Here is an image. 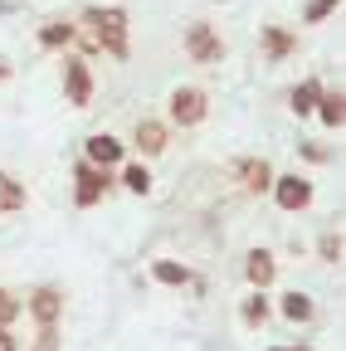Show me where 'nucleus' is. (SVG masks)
I'll return each instance as SVG.
<instances>
[{
  "instance_id": "nucleus-2",
  "label": "nucleus",
  "mask_w": 346,
  "mask_h": 351,
  "mask_svg": "<svg viewBox=\"0 0 346 351\" xmlns=\"http://www.w3.org/2000/svg\"><path fill=\"white\" fill-rule=\"evenodd\" d=\"M186 54H190L195 64H220V59H225V39L214 34L205 20H195V25L186 29Z\"/></svg>"
},
{
  "instance_id": "nucleus-20",
  "label": "nucleus",
  "mask_w": 346,
  "mask_h": 351,
  "mask_svg": "<svg viewBox=\"0 0 346 351\" xmlns=\"http://www.w3.org/2000/svg\"><path fill=\"white\" fill-rule=\"evenodd\" d=\"M264 317H269V302H264V288H258V293L244 302V322H249V327H264Z\"/></svg>"
},
{
  "instance_id": "nucleus-27",
  "label": "nucleus",
  "mask_w": 346,
  "mask_h": 351,
  "mask_svg": "<svg viewBox=\"0 0 346 351\" xmlns=\"http://www.w3.org/2000/svg\"><path fill=\"white\" fill-rule=\"evenodd\" d=\"M273 351H297V346H273Z\"/></svg>"
},
{
  "instance_id": "nucleus-9",
  "label": "nucleus",
  "mask_w": 346,
  "mask_h": 351,
  "mask_svg": "<svg viewBox=\"0 0 346 351\" xmlns=\"http://www.w3.org/2000/svg\"><path fill=\"white\" fill-rule=\"evenodd\" d=\"M273 274H278V263H273V254H264V249H254V254H249V263H244V278H249L254 288H269V283H273Z\"/></svg>"
},
{
  "instance_id": "nucleus-1",
  "label": "nucleus",
  "mask_w": 346,
  "mask_h": 351,
  "mask_svg": "<svg viewBox=\"0 0 346 351\" xmlns=\"http://www.w3.org/2000/svg\"><path fill=\"white\" fill-rule=\"evenodd\" d=\"M83 25H88V39L98 44V49H108L112 59H127V10L122 5H108V10H88L83 15Z\"/></svg>"
},
{
  "instance_id": "nucleus-26",
  "label": "nucleus",
  "mask_w": 346,
  "mask_h": 351,
  "mask_svg": "<svg viewBox=\"0 0 346 351\" xmlns=\"http://www.w3.org/2000/svg\"><path fill=\"white\" fill-rule=\"evenodd\" d=\"M5 78H10V64H5V59H0V83H5Z\"/></svg>"
},
{
  "instance_id": "nucleus-14",
  "label": "nucleus",
  "mask_w": 346,
  "mask_h": 351,
  "mask_svg": "<svg viewBox=\"0 0 346 351\" xmlns=\"http://www.w3.org/2000/svg\"><path fill=\"white\" fill-rule=\"evenodd\" d=\"M317 98H322V83H317V78L297 83V88H293V112H297V117H308V112L317 108Z\"/></svg>"
},
{
  "instance_id": "nucleus-7",
  "label": "nucleus",
  "mask_w": 346,
  "mask_h": 351,
  "mask_svg": "<svg viewBox=\"0 0 346 351\" xmlns=\"http://www.w3.org/2000/svg\"><path fill=\"white\" fill-rule=\"evenodd\" d=\"M29 313H34V322H39V327H45V322H59V313H64V293H59L54 283L34 288V298H29Z\"/></svg>"
},
{
  "instance_id": "nucleus-24",
  "label": "nucleus",
  "mask_w": 346,
  "mask_h": 351,
  "mask_svg": "<svg viewBox=\"0 0 346 351\" xmlns=\"http://www.w3.org/2000/svg\"><path fill=\"white\" fill-rule=\"evenodd\" d=\"M327 10H336V0H312V5H308V25H317Z\"/></svg>"
},
{
  "instance_id": "nucleus-8",
  "label": "nucleus",
  "mask_w": 346,
  "mask_h": 351,
  "mask_svg": "<svg viewBox=\"0 0 346 351\" xmlns=\"http://www.w3.org/2000/svg\"><path fill=\"white\" fill-rule=\"evenodd\" d=\"M234 171H239L244 191H269L273 186V166L264 156H244V161H234Z\"/></svg>"
},
{
  "instance_id": "nucleus-22",
  "label": "nucleus",
  "mask_w": 346,
  "mask_h": 351,
  "mask_svg": "<svg viewBox=\"0 0 346 351\" xmlns=\"http://www.w3.org/2000/svg\"><path fill=\"white\" fill-rule=\"evenodd\" d=\"M15 317H20V298L0 288V327H5V322H15Z\"/></svg>"
},
{
  "instance_id": "nucleus-23",
  "label": "nucleus",
  "mask_w": 346,
  "mask_h": 351,
  "mask_svg": "<svg viewBox=\"0 0 346 351\" xmlns=\"http://www.w3.org/2000/svg\"><path fill=\"white\" fill-rule=\"evenodd\" d=\"M34 351H59V327H54V322L39 327V346H34Z\"/></svg>"
},
{
  "instance_id": "nucleus-3",
  "label": "nucleus",
  "mask_w": 346,
  "mask_h": 351,
  "mask_svg": "<svg viewBox=\"0 0 346 351\" xmlns=\"http://www.w3.org/2000/svg\"><path fill=\"white\" fill-rule=\"evenodd\" d=\"M205 112H210V103H205L200 88H176V93H171V117H176L181 127H200Z\"/></svg>"
},
{
  "instance_id": "nucleus-5",
  "label": "nucleus",
  "mask_w": 346,
  "mask_h": 351,
  "mask_svg": "<svg viewBox=\"0 0 346 351\" xmlns=\"http://www.w3.org/2000/svg\"><path fill=\"white\" fill-rule=\"evenodd\" d=\"M64 88H69V103H73V108H88L93 78H88V64H83V59H69V64H64Z\"/></svg>"
},
{
  "instance_id": "nucleus-25",
  "label": "nucleus",
  "mask_w": 346,
  "mask_h": 351,
  "mask_svg": "<svg viewBox=\"0 0 346 351\" xmlns=\"http://www.w3.org/2000/svg\"><path fill=\"white\" fill-rule=\"evenodd\" d=\"M0 351H15V337H10L5 327H0Z\"/></svg>"
},
{
  "instance_id": "nucleus-16",
  "label": "nucleus",
  "mask_w": 346,
  "mask_h": 351,
  "mask_svg": "<svg viewBox=\"0 0 346 351\" xmlns=\"http://www.w3.org/2000/svg\"><path fill=\"white\" fill-rule=\"evenodd\" d=\"M10 210H25V186L0 171V215H10Z\"/></svg>"
},
{
  "instance_id": "nucleus-4",
  "label": "nucleus",
  "mask_w": 346,
  "mask_h": 351,
  "mask_svg": "<svg viewBox=\"0 0 346 351\" xmlns=\"http://www.w3.org/2000/svg\"><path fill=\"white\" fill-rule=\"evenodd\" d=\"M283 210H302V205H312V181H302V176H273V186Z\"/></svg>"
},
{
  "instance_id": "nucleus-12",
  "label": "nucleus",
  "mask_w": 346,
  "mask_h": 351,
  "mask_svg": "<svg viewBox=\"0 0 346 351\" xmlns=\"http://www.w3.org/2000/svg\"><path fill=\"white\" fill-rule=\"evenodd\" d=\"M137 147L147 152V156H156V152H166V127L161 122H137Z\"/></svg>"
},
{
  "instance_id": "nucleus-15",
  "label": "nucleus",
  "mask_w": 346,
  "mask_h": 351,
  "mask_svg": "<svg viewBox=\"0 0 346 351\" xmlns=\"http://www.w3.org/2000/svg\"><path fill=\"white\" fill-rule=\"evenodd\" d=\"M151 278H156V283H171V288H186V283H190V269H186V263L161 258V263H151Z\"/></svg>"
},
{
  "instance_id": "nucleus-21",
  "label": "nucleus",
  "mask_w": 346,
  "mask_h": 351,
  "mask_svg": "<svg viewBox=\"0 0 346 351\" xmlns=\"http://www.w3.org/2000/svg\"><path fill=\"white\" fill-rule=\"evenodd\" d=\"M317 249H322V258H327V263H341V230H327Z\"/></svg>"
},
{
  "instance_id": "nucleus-11",
  "label": "nucleus",
  "mask_w": 346,
  "mask_h": 351,
  "mask_svg": "<svg viewBox=\"0 0 346 351\" xmlns=\"http://www.w3.org/2000/svg\"><path fill=\"white\" fill-rule=\"evenodd\" d=\"M293 49H297V39H293L288 29H278V25L264 29V54H269V59H288Z\"/></svg>"
},
{
  "instance_id": "nucleus-6",
  "label": "nucleus",
  "mask_w": 346,
  "mask_h": 351,
  "mask_svg": "<svg viewBox=\"0 0 346 351\" xmlns=\"http://www.w3.org/2000/svg\"><path fill=\"white\" fill-rule=\"evenodd\" d=\"M103 191H108V166H78V205L88 210V205H98L103 200Z\"/></svg>"
},
{
  "instance_id": "nucleus-17",
  "label": "nucleus",
  "mask_w": 346,
  "mask_h": 351,
  "mask_svg": "<svg viewBox=\"0 0 346 351\" xmlns=\"http://www.w3.org/2000/svg\"><path fill=\"white\" fill-rule=\"evenodd\" d=\"M283 317H288V322H308V317H312V298L288 293V298H283Z\"/></svg>"
},
{
  "instance_id": "nucleus-18",
  "label": "nucleus",
  "mask_w": 346,
  "mask_h": 351,
  "mask_svg": "<svg viewBox=\"0 0 346 351\" xmlns=\"http://www.w3.org/2000/svg\"><path fill=\"white\" fill-rule=\"evenodd\" d=\"M69 39H73V25H64V20H54V25L39 29V44H45V49H54V44H69Z\"/></svg>"
},
{
  "instance_id": "nucleus-10",
  "label": "nucleus",
  "mask_w": 346,
  "mask_h": 351,
  "mask_svg": "<svg viewBox=\"0 0 346 351\" xmlns=\"http://www.w3.org/2000/svg\"><path fill=\"white\" fill-rule=\"evenodd\" d=\"M88 161H93V166H117V161H122V142L108 137V132L88 137Z\"/></svg>"
},
{
  "instance_id": "nucleus-13",
  "label": "nucleus",
  "mask_w": 346,
  "mask_h": 351,
  "mask_svg": "<svg viewBox=\"0 0 346 351\" xmlns=\"http://www.w3.org/2000/svg\"><path fill=\"white\" fill-rule=\"evenodd\" d=\"M312 112H317L327 127H341V117H346V98H341V88H336V93H322Z\"/></svg>"
},
{
  "instance_id": "nucleus-19",
  "label": "nucleus",
  "mask_w": 346,
  "mask_h": 351,
  "mask_svg": "<svg viewBox=\"0 0 346 351\" xmlns=\"http://www.w3.org/2000/svg\"><path fill=\"white\" fill-rule=\"evenodd\" d=\"M122 186L132 191V195H147V191H151V176H147V166H127V171H122Z\"/></svg>"
}]
</instances>
